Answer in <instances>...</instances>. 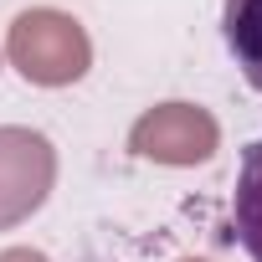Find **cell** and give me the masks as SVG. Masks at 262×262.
<instances>
[{"label": "cell", "mask_w": 262, "mask_h": 262, "mask_svg": "<svg viewBox=\"0 0 262 262\" xmlns=\"http://www.w3.org/2000/svg\"><path fill=\"white\" fill-rule=\"evenodd\" d=\"M6 57H11V67L26 82H36V88H67V82L88 77L93 41H88V31H82L77 16L52 11V6H36V11H21L11 21Z\"/></svg>", "instance_id": "cell-1"}, {"label": "cell", "mask_w": 262, "mask_h": 262, "mask_svg": "<svg viewBox=\"0 0 262 262\" xmlns=\"http://www.w3.org/2000/svg\"><path fill=\"white\" fill-rule=\"evenodd\" d=\"M57 185V149L47 134L21 123L0 128V231L31 221Z\"/></svg>", "instance_id": "cell-2"}, {"label": "cell", "mask_w": 262, "mask_h": 262, "mask_svg": "<svg viewBox=\"0 0 262 262\" xmlns=\"http://www.w3.org/2000/svg\"><path fill=\"white\" fill-rule=\"evenodd\" d=\"M221 144V128L216 118L201 108V103H160L149 113L134 118L128 128V149L139 160H155V165H206Z\"/></svg>", "instance_id": "cell-3"}, {"label": "cell", "mask_w": 262, "mask_h": 262, "mask_svg": "<svg viewBox=\"0 0 262 262\" xmlns=\"http://www.w3.org/2000/svg\"><path fill=\"white\" fill-rule=\"evenodd\" d=\"M231 226H236V242L247 247V257L262 262V139L247 144V155H242L236 195H231Z\"/></svg>", "instance_id": "cell-4"}, {"label": "cell", "mask_w": 262, "mask_h": 262, "mask_svg": "<svg viewBox=\"0 0 262 262\" xmlns=\"http://www.w3.org/2000/svg\"><path fill=\"white\" fill-rule=\"evenodd\" d=\"M221 31H226V47H231L242 77L262 93V0H226Z\"/></svg>", "instance_id": "cell-5"}, {"label": "cell", "mask_w": 262, "mask_h": 262, "mask_svg": "<svg viewBox=\"0 0 262 262\" xmlns=\"http://www.w3.org/2000/svg\"><path fill=\"white\" fill-rule=\"evenodd\" d=\"M0 262H52V257L36 252V247H6V252H0Z\"/></svg>", "instance_id": "cell-6"}, {"label": "cell", "mask_w": 262, "mask_h": 262, "mask_svg": "<svg viewBox=\"0 0 262 262\" xmlns=\"http://www.w3.org/2000/svg\"><path fill=\"white\" fill-rule=\"evenodd\" d=\"M180 262H206V257H180Z\"/></svg>", "instance_id": "cell-7"}]
</instances>
